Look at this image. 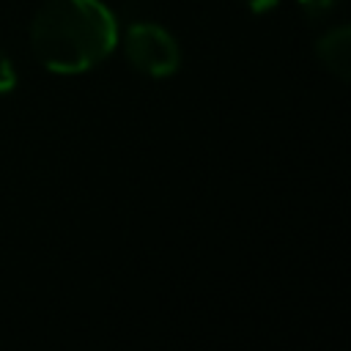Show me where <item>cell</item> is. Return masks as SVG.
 <instances>
[{
	"instance_id": "obj_5",
	"label": "cell",
	"mask_w": 351,
	"mask_h": 351,
	"mask_svg": "<svg viewBox=\"0 0 351 351\" xmlns=\"http://www.w3.org/2000/svg\"><path fill=\"white\" fill-rule=\"evenodd\" d=\"M340 0H299V5L307 11V14H313V16H318V14H326V11H332L335 5H337Z\"/></svg>"
},
{
	"instance_id": "obj_3",
	"label": "cell",
	"mask_w": 351,
	"mask_h": 351,
	"mask_svg": "<svg viewBox=\"0 0 351 351\" xmlns=\"http://www.w3.org/2000/svg\"><path fill=\"white\" fill-rule=\"evenodd\" d=\"M315 55L329 74H335L340 82H348V77H351V27L337 25L329 33H324L315 44Z\"/></svg>"
},
{
	"instance_id": "obj_2",
	"label": "cell",
	"mask_w": 351,
	"mask_h": 351,
	"mask_svg": "<svg viewBox=\"0 0 351 351\" xmlns=\"http://www.w3.org/2000/svg\"><path fill=\"white\" fill-rule=\"evenodd\" d=\"M129 63L145 77H170L181 69V47L176 36L156 22H134L123 36Z\"/></svg>"
},
{
	"instance_id": "obj_1",
	"label": "cell",
	"mask_w": 351,
	"mask_h": 351,
	"mask_svg": "<svg viewBox=\"0 0 351 351\" xmlns=\"http://www.w3.org/2000/svg\"><path fill=\"white\" fill-rule=\"evenodd\" d=\"M118 44V19L101 0H49L30 25L36 60L55 74H82Z\"/></svg>"
},
{
	"instance_id": "obj_4",
	"label": "cell",
	"mask_w": 351,
	"mask_h": 351,
	"mask_svg": "<svg viewBox=\"0 0 351 351\" xmlns=\"http://www.w3.org/2000/svg\"><path fill=\"white\" fill-rule=\"evenodd\" d=\"M16 88V71H14V63L11 58L0 49V93H11Z\"/></svg>"
},
{
	"instance_id": "obj_6",
	"label": "cell",
	"mask_w": 351,
	"mask_h": 351,
	"mask_svg": "<svg viewBox=\"0 0 351 351\" xmlns=\"http://www.w3.org/2000/svg\"><path fill=\"white\" fill-rule=\"evenodd\" d=\"M247 3V8L252 11V14H266V11H271L280 0H244Z\"/></svg>"
}]
</instances>
